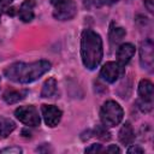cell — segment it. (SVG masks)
<instances>
[{"label": "cell", "instance_id": "obj_1", "mask_svg": "<svg viewBox=\"0 0 154 154\" xmlns=\"http://www.w3.org/2000/svg\"><path fill=\"white\" fill-rule=\"evenodd\" d=\"M51 70V63L38 60L34 63H14L5 69L4 75L7 79L16 83H31Z\"/></svg>", "mask_w": 154, "mask_h": 154}, {"label": "cell", "instance_id": "obj_2", "mask_svg": "<svg viewBox=\"0 0 154 154\" xmlns=\"http://www.w3.org/2000/svg\"><path fill=\"white\" fill-rule=\"evenodd\" d=\"M102 38L91 29H85L81 36V57L88 70H94L102 60Z\"/></svg>", "mask_w": 154, "mask_h": 154}, {"label": "cell", "instance_id": "obj_3", "mask_svg": "<svg viewBox=\"0 0 154 154\" xmlns=\"http://www.w3.org/2000/svg\"><path fill=\"white\" fill-rule=\"evenodd\" d=\"M124 112L120 105L113 100L106 101L100 109V119L103 126L106 128H113L118 125L123 119Z\"/></svg>", "mask_w": 154, "mask_h": 154}, {"label": "cell", "instance_id": "obj_4", "mask_svg": "<svg viewBox=\"0 0 154 154\" xmlns=\"http://www.w3.org/2000/svg\"><path fill=\"white\" fill-rule=\"evenodd\" d=\"M54 7L53 16L59 20L72 19L77 13V7L73 0H49Z\"/></svg>", "mask_w": 154, "mask_h": 154}, {"label": "cell", "instance_id": "obj_5", "mask_svg": "<svg viewBox=\"0 0 154 154\" xmlns=\"http://www.w3.org/2000/svg\"><path fill=\"white\" fill-rule=\"evenodd\" d=\"M14 116L16 118L22 122L25 125L29 126H37L40 125V116H38V111L36 109L35 106H19L18 108H16L14 111Z\"/></svg>", "mask_w": 154, "mask_h": 154}, {"label": "cell", "instance_id": "obj_6", "mask_svg": "<svg viewBox=\"0 0 154 154\" xmlns=\"http://www.w3.org/2000/svg\"><path fill=\"white\" fill-rule=\"evenodd\" d=\"M140 63L141 66L148 71H152L154 64V46L150 38L141 42L140 46Z\"/></svg>", "mask_w": 154, "mask_h": 154}, {"label": "cell", "instance_id": "obj_7", "mask_svg": "<svg viewBox=\"0 0 154 154\" xmlns=\"http://www.w3.org/2000/svg\"><path fill=\"white\" fill-rule=\"evenodd\" d=\"M41 113L45 123L47 124V126H51V128H54L55 125H58L63 116V112L57 106H53V105H42Z\"/></svg>", "mask_w": 154, "mask_h": 154}, {"label": "cell", "instance_id": "obj_8", "mask_svg": "<svg viewBox=\"0 0 154 154\" xmlns=\"http://www.w3.org/2000/svg\"><path fill=\"white\" fill-rule=\"evenodd\" d=\"M120 72H122V67L116 61H108L101 67L100 77L107 83H114L119 78Z\"/></svg>", "mask_w": 154, "mask_h": 154}, {"label": "cell", "instance_id": "obj_9", "mask_svg": "<svg viewBox=\"0 0 154 154\" xmlns=\"http://www.w3.org/2000/svg\"><path fill=\"white\" fill-rule=\"evenodd\" d=\"M135 46L131 43H123L117 49V64L123 69L134 57Z\"/></svg>", "mask_w": 154, "mask_h": 154}, {"label": "cell", "instance_id": "obj_10", "mask_svg": "<svg viewBox=\"0 0 154 154\" xmlns=\"http://www.w3.org/2000/svg\"><path fill=\"white\" fill-rule=\"evenodd\" d=\"M34 7H35V2L32 0H25L18 11V17L22 22L29 23L34 19Z\"/></svg>", "mask_w": 154, "mask_h": 154}, {"label": "cell", "instance_id": "obj_11", "mask_svg": "<svg viewBox=\"0 0 154 154\" xmlns=\"http://www.w3.org/2000/svg\"><path fill=\"white\" fill-rule=\"evenodd\" d=\"M138 95L141 100L152 102L153 100V83L149 79H141L138 84Z\"/></svg>", "mask_w": 154, "mask_h": 154}, {"label": "cell", "instance_id": "obj_12", "mask_svg": "<svg viewBox=\"0 0 154 154\" xmlns=\"http://www.w3.org/2000/svg\"><path fill=\"white\" fill-rule=\"evenodd\" d=\"M119 141L123 143V144H125V146H129V144H131L132 142H134V140H135V132H134V130H132V126L130 125V123L129 122H126L122 128H120V130H119Z\"/></svg>", "mask_w": 154, "mask_h": 154}, {"label": "cell", "instance_id": "obj_13", "mask_svg": "<svg viewBox=\"0 0 154 154\" xmlns=\"http://www.w3.org/2000/svg\"><path fill=\"white\" fill-rule=\"evenodd\" d=\"M26 94H28L26 90H14V89H8V90H6V91L4 93L2 99H4L7 103L12 105V103H16V102L23 100V99L26 96Z\"/></svg>", "mask_w": 154, "mask_h": 154}, {"label": "cell", "instance_id": "obj_14", "mask_svg": "<svg viewBox=\"0 0 154 154\" xmlns=\"http://www.w3.org/2000/svg\"><path fill=\"white\" fill-rule=\"evenodd\" d=\"M14 129L16 123L12 119L7 117H0V138H6Z\"/></svg>", "mask_w": 154, "mask_h": 154}, {"label": "cell", "instance_id": "obj_15", "mask_svg": "<svg viewBox=\"0 0 154 154\" xmlns=\"http://www.w3.org/2000/svg\"><path fill=\"white\" fill-rule=\"evenodd\" d=\"M125 29L112 23L111 24V28H109V40H111V43L112 45H117L118 42L122 41V38L125 36Z\"/></svg>", "mask_w": 154, "mask_h": 154}, {"label": "cell", "instance_id": "obj_16", "mask_svg": "<svg viewBox=\"0 0 154 154\" xmlns=\"http://www.w3.org/2000/svg\"><path fill=\"white\" fill-rule=\"evenodd\" d=\"M57 91V81L54 78H48L42 87L41 96L42 97H52Z\"/></svg>", "mask_w": 154, "mask_h": 154}, {"label": "cell", "instance_id": "obj_17", "mask_svg": "<svg viewBox=\"0 0 154 154\" xmlns=\"http://www.w3.org/2000/svg\"><path fill=\"white\" fill-rule=\"evenodd\" d=\"M95 136L101 138V140H109V132L106 130V126L103 125H99L95 128Z\"/></svg>", "mask_w": 154, "mask_h": 154}, {"label": "cell", "instance_id": "obj_18", "mask_svg": "<svg viewBox=\"0 0 154 154\" xmlns=\"http://www.w3.org/2000/svg\"><path fill=\"white\" fill-rule=\"evenodd\" d=\"M102 150V147H101V144H91L90 147H88V148H85V153H99V152H101Z\"/></svg>", "mask_w": 154, "mask_h": 154}, {"label": "cell", "instance_id": "obj_19", "mask_svg": "<svg viewBox=\"0 0 154 154\" xmlns=\"http://www.w3.org/2000/svg\"><path fill=\"white\" fill-rule=\"evenodd\" d=\"M22 152L23 150L19 147H10V148H5V149L1 150V153H13V154H19Z\"/></svg>", "mask_w": 154, "mask_h": 154}, {"label": "cell", "instance_id": "obj_20", "mask_svg": "<svg viewBox=\"0 0 154 154\" xmlns=\"http://www.w3.org/2000/svg\"><path fill=\"white\" fill-rule=\"evenodd\" d=\"M13 0H0V14L8 8V6L12 4Z\"/></svg>", "mask_w": 154, "mask_h": 154}, {"label": "cell", "instance_id": "obj_21", "mask_svg": "<svg viewBox=\"0 0 154 154\" xmlns=\"http://www.w3.org/2000/svg\"><path fill=\"white\" fill-rule=\"evenodd\" d=\"M144 150L141 148V147H138V146H131V147H129V149H128V153H138V154H142Z\"/></svg>", "mask_w": 154, "mask_h": 154}, {"label": "cell", "instance_id": "obj_22", "mask_svg": "<svg viewBox=\"0 0 154 154\" xmlns=\"http://www.w3.org/2000/svg\"><path fill=\"white\" fill-rule=\"evenodd\" d=\"M106 152H117V153H120V149L117 147V146H109L108 148H106Z\"/></svg>", "mask_w": 154, "mask_h": 154}, {"label": "cell", "instance_id": "obj_23", "mask_svg": "<svg viewBox=\"0 0 154 154\" xmlns=\"http://www.w3.org/2000/svg\"><path fill=\"white\" fill-rule=\"evenodd\" d=\"M94 2H95V5H96V6H99V7H101V6L106 5V0H94Z\"/></svg>", "mask_w": 154, "mask_h": 154}, {"label": "cell", "instance_id": "obj_24", "mask_svg": "<svg viewBox=\"0 0 154 154\" xmlns=\"http://www.w3.org/2000/svg\"><path fill=\"white\" fill-rule=\"evenodd\" d=\"M146 5H147V7H148V10H149V12H153V6H152V0H147V1H146Z\"/></svg>", "mask_w": 154, "mask_h": 154}, {"label": "cell", "instance_id": "obj_25", "mask_svg": "<svg viewBox=\"0 0 154 154\" xmlns=\"http://www.w3.org/2000/svg\"><path fill=\"white\" fill-rule=\"evenodd\" d=\"M117 1L119 0H106V5H112V4H116Z\"/></svg>", "mask_w": 154, "mask_h": 154}]
</instances>
